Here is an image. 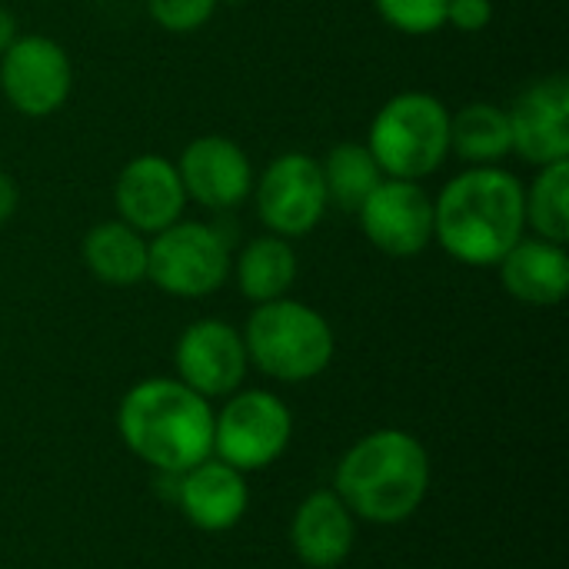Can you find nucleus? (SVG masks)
I'll list each match as a JSON object with an SVG mask.
<instances>
[{
  "instance_id": "f257e3e1",
  "label": "nucleus",
  "mask_w": 569,
  "mask_h": 569,
  "mask_svg": "<svg viewBox=\"0 0 569 569\" xmlns=\"http://www.w3.org/2000/svg\"><path fill=\"white\" fill-rule=\"evenodd\" d=\"M523 237V180L503 163L460 170L433 200V240L463 267H497Z\"/></svg>"
},
{
  "instance_id": "f03ea898",
  "label": "nucleus",
  "mask_w": 569,
  "mask_h": 569,
  "mask_svg": "<svg viewBox=\"0 0 569 569\" xmlns=\"http://www.w3.org/2000/svg\"><path fill=\"white\" fill-rule=\"evenodd\" d=\"M117 427L130 453L170 477L193 470L213 453L210 400L170 377L133 383L120 400Z\"/></svg>"
},
{
  "instance_id": "7ed1b4c3",
  "label": "nucleus",
  "mask_w": 569,
  "mask_h": 569,
  "mask_svg": "<svg viewBox=\"0 0 569 569\" xmlns=\"http://www.w3.org/2000/svg\"><path fill=\"white\" fill-rule=\"evenodd\" d=\"M430 490V457L407 430H377L357 440L337 467V497L367 523L410 520Z\"/></svg>"
},
{
  "instance_id": "20e7f679",
  "label": "nucleus",
  "mask_w": 569,
  "mask_h": 569,
  "mask_svg": "<svg viewBox=\"0 0 569 569\" xmlns=\"http://www.w3.org/2000/svg\"><path fill=\"white\" fill-rule=\"evenodd\" d=\"M250 363L280 383H303L320 377L337 350L330 320L290 297L257 303L243 327Z\"/></svg>"
},
{
  "instance_id": "39448f33",
  "label": "nucleus",
  "mask_w": 569,
  "mask_h": 569,
  "mask_svg": "<svg viewBox=\"0 0 569 569\" xmlns=\"http://www.w3.org/2000/svg\"><path fill=\"white\" fill-rule=\"evenodd\" d=\"M367 150L383 177L427 180L450 157V107L427 90L390 97L370 120Z\"/></svg>"
},
{
  "instance_id": "423d86ee",
  "label": "nucleus",
  "mask_w": 569,
  "mask_h": 569,
  "mask_svg": "<svg viewBox=\"0 0 569 569\" xmlns=\"http://www.w3.org/2000/svg\"><path fill=\"white\" fill-rule=\"evenodd\" d=\"M233 253L213 223L177 220L147 240V280L180 300L217 293L230 280Z\"/></svg>"
},
{
  "instance_id": "0eeeda50",
  "label": "nucleus",
  "mask_w": 569,
  "mask_h": 569,
  "mask_svg": "<svg viewBox=\"0 0 569 569\" xmlns=\"http://www.w3.org/2000/svg\"><path fill=\"white\" fill-rule=\"evenodd\" d=\"M250 197L267 233H277L283 240H297L317 230L330 207L320 160L300 150L273 157L263 173L253 177Z\"/></svg>"
},
{
  "instance_id": "6e6552de",
  "label": "nucleus",
  "mask_w": 569,
  "mask_h": 569,
  "mask_svg": "<svg viewBox=\"0 0 569 569\" xmlns=\"http://www.w3.org/2000/svg\"><path fill=\"white\" fill-rule=\"evenodd\" d=\"M290 433L293 417L287 403L267 390L230 393L227 407L213 413V453L240 473H253L280 460Z\"/></svg>"
},
{
  "instance_id": "1a4fd4ad",
  "label": "nucleus",
  "mask_w": 569,
  "mask_h": 569,
  "mask_svg": "<svg viewBox=\"0 0 569 569\" xmlns=\"http://www.w3.org/2000/svg\"><path fill=\"white\" fill-rule=\"evenodd\" d=\"M73 90V63L63 43L47 33L17 37L0 53V93L3 100L33 120L53 117Z\"/></svg>"
},
{
  "instance_id": "9d476101",
  "label": "nucleus",
  "mask_w": 569,
  "mask_h": 569,
  "mask_svg": "<svg viewBox=\"0 0 569 569\" xmlns=\"http://www.w3.org/2000/svg\"><path fill=\"white\" fill-rule=\"evenodd\" d=\"M357 220L363 237L387 257H417L433 243V197L420 180L383 177Z\"/></svg>"
},
{
  "instance_id": "9b49d317",
  "label": "nucleus",
  "mask_w": 569,
  "mask_h": 569,
  "mask_svg": "<svg viewBox=\"0 0 569 569\" xmlns=\"http://www.w3.org/2000/svg\"><path fill=\"white\" fill-rule=\"evenodd\" d=\"M513 153L530 167L569 160V80L550 73L527 83L507 107Z\"/></svg>"
},
{
  "instance_id": "f8f14e48",
  "label": "nucleus",
  "mask_w": 569,
  "mask_h": 569,
  "mask_svg": "<svg viewBox=\"0 0 569 569\" xmlns=\"http://www.w3.org/2000/svg\"><path fill=\"white\" fill-rule=\"evenodd\" d=\"M177 173L187 200L203 210H237L253 193V163L247 150L223 133L190 140L177 160Z\"/></svg>"
},
{
  "instance_id": "ddd939ff",
  "label": "nucleus",
  "mask_w": 569,
  "mask_h": 569,
  "mask_svg": "<svg viewBox=\"0 0 569 569\" xmlns=\"http://www.w3.org/2000/svg\"><path fill=\"white\" fill-rule=\"evenodd\" d=\"M187 193L177 173V163L163 153H137L123 163L113 183V207L123 223L153 237L170 223L183 220Z\"/></svg>"
},
{
  "instance_id": "4468645a",
  "label": "nucleus",
  "mask_w": 569,
  "mask_h": 569,
  "mask_svg": "<svg viewBox=\"0 0 569 569\" xmlns=\"http://www.w3.org/2000/svg\"><path fill=\"white\" fill-rule=\"evenodd\" d=\"M177 380L197 390L200 397H230L247 377L250 357L243 347V333L223 320H197L177 340Z\"/></svg>"
},
{
  "instance_id": "2eb2a0df",
  "label": "nucleus",
  "mask_w": 569,
  "mask_h": 569,
  "mask_svg": "<svg viewBox=\"0 0 569 569\" xmlns=\"http://www.w3.org/2000/svg\"><path fill=\"white\" fill-rule=\"evenodd\" d=\"M177 503L190 527L203 533H223L243 520L250 507V490L240 470L227 467L223 460H203L193 470L180 473Z\"/></svg>"
},
{
  "instance_id": "dca6fc26",
  "label": "nucleus",
  "mask_w": 569,
  "mask_h": 569,
  "mask_svg": "<svg viewBox=\"0 0 569 569\" xmlns=\"http://www.w3.org/2000/svg\"><path fill=\"white\" fill-rule=\"evenodd\" d=\"M503 290L530 307H557L569 293V253L563 243L540 237L517 240L497 263Z\"/></svg>"
},
{
  "instance_id": "f3484780",
  "label": "nucleus",
  "mask_w": 569,
  "mask_h": 569,
  "mask_svg": "<svg viewBox=\"0 0 569 569\" xmlns=\"http://www.w3.org/2000/svg\"><path fill=\"white\" fill-rule=\"evenodd\" d=\"M353 513L347 510V503L330 493V490H317L310 493L290 523V543L293 553L313 569H337L353 550Z\"/></svg>"
},
{
  "instance_id": "a211bd4d",
  "label": "nucleus",
  "mask_w": 569,
  "mask_h": 569,
  "mask_svg": "<svg viewBox=\"0 0 569 569\" xmlns=\"http://www.w3.org/2000/svg\"><path fill=\"white\" fill-rule=\"evenodd\" d=\"M147 240L130 223L103 220L90 227L80 240L83 267L107 287H137L147 280Z\"/></svg>"
},
{
  "instance_id": "6ab92c4d",
  "label": "nucleus",
  "mask_w": 569,
  "mask_h": 569,
  "mask_svg": "<svg viewBox=\"0 0 569 569\" xmlns=\"http://www.w3.org/2000/svg\"><path fill=\"white\" fill-rule=\"evenodd\" d=\"M297 270H300L297 250L290 247V240H283L277 233L247 240L230 267L237 290L250 303H270V300L287 297L290 287L297 283Z\"/></svg>"
},
{
  "instance_id": "aec40b11",
  "label": "nucleus",
  "mask_w": 569,
  "mask_h": 569,
  "mask_svg": "<svg viewBox=\"0 0 569 569\" xmlns=\"http://www.w3.org/2000/svg\"><path fill=\"white\" fill-rule=\"evenodd\" d=\"M450 153L467 167H497L513 153L507 110L487 100H473L450 113Z\"/></svg>"
},
{
  "instance_id": "412c9836",
  "label": "nucleus",
  "mask_w": 569,
  "mask_h": 569,
  "mask_svg": "<svg viewBox=\"0 0 569 569\" xmlns=\"http://www.w3.org/2000/svg\"><path fill=\"white\" fill-rule=\"evenodd\" d=\"M320 173H323L330 203L347 210V213H357L363 207V200L383 180V170L377 167L367 143H353V140H343V143L330 147L320 157Z\"/></svg>"
},
{
  "instance_id": "4be33fe9",
  "label": "nucleus",
  "mask_w": 569,
  "mask_h": 569,
  "mask_svg": "<svg viewBox=\"0 0 569 569\" xmlns=\"http://www.w3.org/2000/svg\"><path fill=\"white\" fill-rule=\"evenodd\" d=\"M523 213L527 230L533 237L563 243L569 240V160L537 167V177L530 187H523Z\"/></svg>"
},
{
  "instance_id": "5701e85b",
  "label": "nucleus",
  "mask_w": 569,
  "mask_h": 569,
  "mask_svg": "<svg viewBox=\"0 0 569 569\" xmlns=\"http://www.w3.org/2000/svg\"><path fill=\"white\" fill-rule=\"evenodd\" d=\"M373 10L407 37H430L447 27V0H373Z\"/></svg>"
},
{
  "instance_id": "b1692460",
  "label": "nucleus",
  "mask_w": 569,
  "mask_h": 569,
  "mask_svg": "<svg viewBox=\"0 0 569 569\" xmlns=\"http://www.w3.org/2000/svg\"><path fill=\"white\" fill-rule=\"evenodd\" d=\"M217 0H147L150 20L167 33H197L217 13Z\"/></svg>"
},
{
  "instance_id": "393cba45",
  "label": "nucleus",
  "mask_w": 569,
  "mask_h": 569,
  "mask_svg": "<svg viewBox=\"0 0 569 569\" xmlns=\"http://www.w3.org/2000/svg\"><path fill=\"white\" fill-rule=\"evenodd\" d=\"M493 20V0H447V23L460 33H480Z\"/></svg>"
},
{
  "instance_id": "a878e982",
  "label": "nucleus",
  "mask_w": 569,
  "mask_h": 569,
  "mask_svg": "<svg viewBox=\"0 0 569 569\" xmlns=\"http://www.w3.org/2000/svg\"><path fill=\"white\" fill-rule=\"evenodd\" d=\"M17 203H20V190H17V180L10 173L0 170V227L17 213Z\"/></svg>"
},
{
  "instance_id": "bb28decb",
  "label": "nucleus",
  "mask_w": 569,
  "mask_h": 569,
  "mask_svg": "<svg viewBox=\"0 0 569 569\" xmlns=\"http://www.w3.org/2000/svg\"><path fill=\"white\" fill-rule=\"evenodd\" d=\"M17 37H20V33H17V17L0 3V53H3Z\"/></svg>"
},
{
  "instance_id": "cd10ccee",
  "label": "nucleus",
  "mask_w": 569,
  "mask_h": 569,
  "mask_svg": "<svg viewBox=\"0 0 569 569\" xmlns=\"http://www.w3.org/2000/svg\"><path fill=\"white\" fill-rule=\"evenodd\" d=\"M217 3H227V7H237V3H243V0H217Z\"/></svg>"
}]
</instances>
